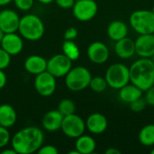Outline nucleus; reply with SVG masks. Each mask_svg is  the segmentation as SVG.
Wrapping results in <instances>:
<instances>
[{
    "mask_svg": "<svg viewBox=\"0 0 154 154\" xmlns=\"http://www.w3.org/2000/svg\"><path fill=\"white\" fill-rule=\"evenodd\" d=\"M43 132L36 126H27L19 130L11 138V147L17 154L37 152L43 144Z\"/></svg>",
    "mask_w": 154,
    "mask_h": 154,
    "instance_id": "obj_1",
    "label": "nucleus"
},
{
    "mask_svg": "<svg viewBox=\"0 0 154 154\" xmlns=\"http://www.w3.org/2000/svg\"><path fill=\"white\" fill-rule=\"evenodd\" d=\"M130 82L145 92L154 85V61L151 58H140L129 68Z\"/></svg>",
    "mask_w": 154,
    "mask_h": 154,
    "instance_id": "obj_2",
    "label": "nucleus"
},
{
    "mask_svg": "<svg viewBox=\"0 0 154 154\" xmlns=\"http://www.w3.org/2000/svg\"><path fill=\"white\" fill-rule=\"evenodd\" d=\"M18 32L23 39L30 42H35L42 38L45 27L42 20L38 15L28 14L21 17Z\"/></svg>",
    "mask_w": 154,
    "mask_h": 154,
    "instance_id": "obj_3",
    "label": "nucleus"
},
{
    "mask_svg": "<svg viewBox=\"0 0 154 154\" xmlns=\"http://www.w3.org/2000/svg\"><path fill=\"white\" fill-rule=\"evenodd\" d=\"M92 75L91 72L83 66L72 67L65 76L66 87L73 92H79L89 86Z\"/></svg>",
    "mask_w": 154,
    "mask_h": 154,
    "instance_id": "obj_4",
    "label": "nucleus"
},
{
    "mask_svg": "<svg viewBox=\"0 0 154 154\" xmlns=\"http://www.w3.org/2000/svg\"><path fill=\"white\" fill-rule=\"evenodd\" d=\"M129 23L138 34L154 33V14L152 10L134 11L129 17Z\"/></svg>",
    "mask_w": 154,
    "mask_h": 154,
    "instance_id": "obj_5",
    "label": "nucleus"
},
{
    "mask_svg": "<svg viewBox=\"0 0 154 154\" xmlns=\"http://www.w3.org/2000/svg\"><path fill=\"white\" fill-rule=\"evenodd\" d=\"M105 79L108 87L114 89H120L130 83L129 68L123 63H114L107 68Z\"/></svg>",
    "mask_w": 154,
    "mask_h": 154,
    "instance_id": "obj_6",
    "label": "nucleus"
},
{
    "mask_svg": "<svg viewBox=\"0 0 154 154\" xmlns=\"http://www.w3.org/2000/svg\"><path fill=\"white\" fill-rule=\"evenodd\" d=\"M98 11L95 0H76L72 6V14L79 22H88L95 18Z\"/></svg>",
    "mask_w": 154,
    "mask_h": 154,
    "instance_id": "obj_7",
    "label": "nucleus"
},
{
    "mask_svg": "<svg viewBox=\"0 0 154 154\" xmlns=\"http://www.w3.org/2000/svg\"><path fill=\"white\" fill-rule=\"evenodd\" d=\"M60 130L67 137L76 139L85 133L86 123L82 117L72 114L63 117Z\"/></svg>",
    "mask_w": 154,
    "mask_h": 154,
    "instance_id": "obj_8",
    "label": "nucleus"
},
{
    "mask_svg": "<svg viewBox=\"0 0 154 154\" xmlns=\"http://www.w3.org/2000/svg\"><path fill=\"white\" fill-rule=\"evenodd\" d=\"M71 68L72 61L63 53L56 54L47 60L46 70L53 75L56 79L65 77Z\"/></svg>",
    "mask_w": 154,
    "mask_h": 154,
    "instance_id": "obj_9",
    "label": "nucleus"
},
{
    "mask_svg": "<svg viewBox=\"0 0 154 154\" xmlns=\"http://www.w3.org/2000/svg\"><path fill=\"white\" fill-rule=\"evenodd\" d=\"M56 78L47 70L35 76L34 88L42 97H51L56 90Z\"/></svg>",
    "mask_w": 154,
    "mask_h": 154,
    "instance_id": "obj_10",
    "label": "nucleus"
},
{
    "mask_svg": "<svg viewBox=\"0 0 154 154\" xmlns=\"http://www.w3.org/2000/svg\"><path fill=\"white\" fill-rule=\"evenodd\" d=\"M88 60L95 64H104L109 59V49L102 42H94L87 50Z\"/></svg>",
    "mask_w": 154,
    "mask_h": 154,
    "instance_id": "obj_11",
    "label": "nucleus"
},
{
    "mask_svg": "<svg viewBox=\"0 0 154 154\" xmlns=\"http://www.w3.org/2000/svg\"><path fill=\"white\" fill-rule=\"evenodd\" d=\"M135 54L140 58H152L154 56V33L139 34L134 41Z\"/></svg>",
    "mask_w": 154,
    "mask_h": 154,
    "instance_id": "obj_12",
    "label": "nucleus"
},
{
    "mask_svg": "<svg viewBox=\"0 0 154 154\" xmlns=\"http://www.w3.org/2000/svg\"><path fill=\"white\" fill-rule=\"evenodd\" d=\"M21 17L12 9H4L0 11V29L5 33L15 32L18 31V26Z\"/></svg>",
    "mask_w": 154,
    "mask_h": 154,
    "instance_id": "obj_13",
    "label": "nucleus"
},
{
    "mask_svg": "<svg viewBox=\"0 0 154 154\" xmlns=\"http://www.w3.org/2000/svg\"><path fill=\"white\" fill-rule=\"evenodd\" d=\"M1 48L11 56L18 55L23 49V41L20 34L15 32L5 33L1 42Z\"/></svg>",
    "mask_w": 154,
    "mask_h": 154,
    "instance_id": "obj_14",
    "label": "nucleus"
},
{
    "mask_svg": "<svg viewBox=\"0 0 154 154\" xmlns=\"http://www.w3.org/2000/svg\"><path fill=\"white\" fill-rule=\"evenodd\" d=\"M86 129L88 130L93 134H102L106 132L108 126V121L106 117L100 113H93L91 114L87 120Z\"/></svg>",
    "mask_w": 154,
    "mask_h": 154,
    "instance_id": "obj_15",
    "label": "nucleus"
},
{
    "mask_svg": "<svg viewBox=\"0 0 154 154\" xmlns=\"http://www.w3.org/2000/svg\"><path fill=\"white\" fill-rule=\"evenodd\" d=\"M115 51L117 57L123 60L132 58L135 54V44L134 41L129 37H125L115 44Z\"/></svg>",
    "mask_w": 154,
    "mask_h": 154,
    "instance_id": "obj_16",
    "label": "nucleus"
},
{
    "mask_svg": "<svg viewBox=\"0 0 154 154\" xmlns=\"http://www.w3.org/2000/svg\"><path fill=\"white\" fill-rule=\"evenodd\" d=\"M63 117L58 109L48 111L42 119V125L48 132H56L60 129Z\"/></svg>",
    "mask_w": 154,
    "mask_h": 154,
    "instance_id": "obj_17",
    "label": "nucleus"
},
{
    "mask_svg": "<svg viewBox=\"0 0 154 154\" xmlns=\"http://www.w3.org/2000/svg\"><path fill=\"white\" fill-rule=\"evenodd\" d=\"M23 67L28 73L36 76L46 70L47 60L40 55H31L24 60Z\"/></svg>",
    "mask_w": 154,
    "mask_h": 154,
    "instance_id": "obj_18",
    "label": "nucleus"
},
{
    "mask_svg": "<svg viewBox=\"0 0 154 154\" xmlns=\"http://www.w3.org/2000/svg\"><path fill=\"white\" fill-rule=\"evenodd\" d=\"M118 90H119L118 92L119 99L125 104H130L133 101L142 97L143 93V91L141 88H139L138 87H136L131 82L126 84L125 86H124Z\"/></svg>",
    "mask_w": 154,
    "mask_h": 154,
    "instance_id": "obj_19",
    "label": "nucleus"
},
{
    "mask_svg": "<svg viewBox=\"0 0 154 154\" xmlns=\"http://www.w3.org/2000/svg\"><path fill=\"white\" fill-rule=\"evenodd\" d=\"M106 32L109 39L117 42L128 35V26L121 20H115L108 24Z\"/></svg>",
    "mask_w": 154,
    "mask_h": 154,
    "instance_id": "obj_20",
    "label": "nucleus"
},
{
    "mask_svg": "<svg viewBox=\"0 0 154 154\" xmlns=\"http://www.w3.org/2000/svg\"><path fill=\"white\" fill-rule=\"evenodd\" d=\"M17 120L15 109L9 104L0 105V125L10 128L14 125Z\"/></svg>",
    "mask_w": 154,
    "mask_h": 154,
    "instance_id": "obj_21",
    "label": "nucleus"
},
{
    "mask_svg": "<svg viewBox=\"0 0 154 154\" xmlns=\"http://www.w3.org/2000/svg\"><path fill=\"white\" fill-rule=\"evenodd\" d=\"M97 143L95 139L90 135L82 134L79 137L76 138L75 149L79 154H91L96 150Z\"/></svg>",
    "mask_w": 154,
    "mask_h": 154,
    "instance_id": "obj_22",
    "label": "nucleus"
},
{
    "mask_svg": "<svg viewBox=\"0 0 154 154\" xmlns=\"http://www.w3.org/2000/svg\"><path fill=\"white\" fill-rule=\"evenodd\" d=\"M138 140L143 146H154V125L149 124L144 125L139 132Z\"/></svg>",
    "mask_w": 154,
    "mask_h": 154,
    "instance_id": "obj_23",
    "label": "nucleus"
},
{
    "mask_svg": "<svg viewBox=\"0 0 154 154\" xmlns=\"http://www.w3.org/2000/svg\"><path fill=\"white\" fill-rule=\"evenodd\" d=\"M61 48H62V53L66 57H68L71 61H75L79 60L80 56V50L74 41L64 40Z\"/></svg>",
    "mask_w": 154,
    "mask_h": 154,
    "instance_id": "obj_24",
    "label": "nucleus"
},
{
    "mask_svg": "<svg viewBox=\"0 0 154 154\" xmlns=\"http://www.w3.org/2000/svg\"><path fill=\"white\" fill-rule=\"evenodd\" d=\"M88 87L90 88V89L92 91H94L96 93H102L107 88L108 85H107V82L105 78L97 76V77L91 78Z\"/></svg>",
    "mask_w": 154,
    "mask_h": 154,
    "instance_id": "obj_25",
    "label": "nucleus"
},
{
    "mask_svg": "<svg viewBox=\"0 0 154 154\" xmlns=\"http://www.w3.org/2000/svg\"><path fill=\"white\" fill-rule=\"evenodd\" d=\"M58 110L63 116H67L75 114V112H76V105L72 100L65 98V99H62L59 103Z\"/></svg>",
    "mask_w": 154,
    "mask_h": 154,
    "instance_id": "obj_26",
    "label": "nucleus"
},
{
    "mask_svg": "<svg viewBox=\"0 0 154 154\" xmlns=\"http://www.w3.org/2000/svg\"><path fill=\"white\" fill-rule=\"evenodd\" d=\"M147 106V103H146V100L144 97H140L134 101H133L132 103L129 104V106H130V109L134 112V113H141L143 112L145 107Z\"/></svg>",
    "mask_w": 154,
    "mask_h": 154,
    "instance_id": "obj_27",
    "label": "nucleus"
},
{
    "mask_svg": "<svg viewBox=\"0 0 154 154\" xmlns=\"http://www.w3.org/2000/svg\"><path fill=\"white\" fill-rule=\"evenodd\" d=\"M10 142H11V136L8 128L0 125V149L5 148Z\"/></svg>",
    "mask_w": 154,
    "mask_h": 154,
    "instance_id": "obj_28",
    "label": "nucleus"
},
{
    "mask_svg": "<svg viewBox=\"0 0 154 154\" xmlns=\"http://www.w3.org/2000/svg\"><path fill=\"white\" fill-rule=\"evenodd\" d=\"M11 55L4 49L0 48V69L5 70L11 63Z\"/></svg>",
    "mask_w": 154,
    "mask_h": 154,
    "instance_id": "obj_29",
    "label": "nucleus"
},
{
    "mask_svg": "<svg viewBox=\"0 0 154 154\" xmlns=\"http://www.w3.org/2000/svg\"><path fill=\"white\" fill-rule=\"evenodd\" d=\"M16 8L21 11H28L30 10L34 3V0H13Z\"/></svg>",
    "mask_w": 154,
    "mask_h": 154,
    "instance_id": "obj_30",
    "label": "nucleus"
},
{
    "mask_svg": "<svg viewBox=\"0 0 154 154\" xmlns=\"http://www.w3.org/2000/svg\"><path fill=\"white\" fill-rule=\"evenodd\" d=\"M37 152L39 154H58L59 153V151L53 145H51V144L43 145L42 144L39 148V150L37 151Z\"/></svg>",
    "mask_w": 154,
    "mask_h": 154,
    "instance_id": "obj_31",
    "label": "nucleus"
},
{
    "mask_svg": "<svg viewBox=\"0 0 154 154\" xmlns=\"http://www.w3.org/2000/svg\"><path fill=\"white\" fill-rule=\"evenodd\" d=\"M79 32L75 27H69L64 32V40L68 41H74L78 37Z\"/></svg>",
    "mask_w": 154,
    "mask_h": 154,
    "instance_id": "obj_32",
    "label": "nucleus"
},
{
    "mask_svg": "<svg viewBox=\"0 0 154 154\" xmlns=\"http://www.w3.org/2000/svg\"><path fill=\"white\" fill-rule=\"evenodd\" d=\"M147 105L154 106V85L152 86L150 88H148L145 91V97H144Z\"/></svg>",
    "mask_w": 154,
    "mask_h": 154,
    "instance_id": "obj_33",
    "label": "nucleus"
},
{
    "mask_svg": "<svg viewBox=\"0 0 154 154\" xmlns=\"http://www.w3.org/2000/svg\"><path fill=\"white\" fill-rule=\"evenodd\" d=\"M76 0H54L57 5L63 9H69L72 8Z\"/></svg>",
    "mask_w": 154,
    "mask_h": 154,
    "instance_id": "obj_34",
    "label": "nucleus"
},
{
    "mask_svg": "<svg viewBox=\"0 0 154 154\" xmlns=\"http://www.w3.org/2000/svg\"><path fill=\"white\" fill-rule=\"evenodd\" d=\"M6 83H7L6 75H5V73L4 72V70L0 69V90L5 87Z\"/></svg>",
    "mask_w": 154,
    "mask_h": 154,
    "instance_id": "obj_35",
    "label": "nucleus"
},
{
    "mask_svg": "<svg viewBox=\"0 0 154 154\" xmlns=\"http://www.w3.org/2000/svg\"><path fill=\"white\" fill-rule=\"evenodd\" d=\"M106 154H121V151H119L118 149L115 148V147H110L108 149L106 150L105 152Z\"/></svg>",
    "mask_w": 154,
    "mask_h": 154,
    "instance_id": "obj_36",
    "label": "nucleus"
},
{
    "mask_svg": "<svg viewBox=\"0 0 154 154\" xmlns=\"http://www.w3.org/2000/svg\"><path fill=\"white\" fill-rule=\"evenodd\" d=\"M1 153L2 154H17L16 153V152L11 147L10 149H5V150H4V151H2L1 152Z\"/></svg>",
    "mask_w": 154,
    "mask_h": 154,
    "instance_id": "obj_37",
    "label": "nucleus"
},
{
    "mask_svg": "<svg viewBox=\"0 0 154 154\" xmlns=\"http://www.w3.org/2000/svg\"><path fill=\"white\" fill-rule=\"evenodd\" d=\"M13 2V0H0V6H5Z\"/></svg>",
    "mask_w": 154,
    "mask_h": 154,
    "instance_id": "obj_38",
    "label": "nucleus"
},
{
    "mask_svg": "<svg viewBox=\"0 0 154 154\" xmlns=\"http://www.w3.org/2000/svg\"><path fill=\"white\" fill-rule=\"evenodd\" d=\"M38 2H40L41 4H43V5H49L51 3H52L54 0H37Z\"/></svg>",
    "mask_w": 154,
    "mask_h": 154,
    "instance_id": "obj_39",
    "label": "nucleus"
},
{
    "mask_svg": "<svg viewBox=\"0 0 154 154\" xmlns=\"http://www.w3.org/2000/svg\"><path fill=\"white\" fill-rule=\"evenodd\" d=\"M4 35H5V32L0 29V42H1V41H2V39H3Z\"/></svg>",
    "mask_w": 154,
    "mask_h": 154,
    "instance_id": "obj_40",
    "label": "nucleus"
},
{
    "mask_svg": "<svg viewBox=\"0 0 154 154\" xmlns=\"http://www.w3.org/2000/svg\"><path fill=\"white\" fill-rule=\"evenodd\" d=\"M69 154H79V152H78L76 149H75L74 151H70V152H69Z\"/></svg>",
    "mask_w": 154,
    "mask_h": 154,
    "instance_id": "obj_41",
    "label": "nucleus"
},
{
    "mask_svg": "<svg viewBox=\"0 0 154 154\" xmlns=\"http://www.w3.org/2000/svg\"><path fill=\"white\" fill-rule=\"evenodd\" d=\"M151 153L154 154V148H153V149H152V151H151Z\"/></svg>",
    "mask_w": 154,
    "mask_h": 154,
    "instance_id": "obj_42",
    "label": "nucleus"
},
{
    "mask_svg": "<svg viewBox=\"0 0 154 154\" xmlns=\"http://www.w3.org/2000/svg\"><path fill=\"white\" fill-rule=\"evenodd\" d=\"M152 13L154 14V5H153V6H152Z\"/></svg>",
    "mask_w": 154,
    "mask_h": 154,
    "instance_id": "obj_43",
    "label": "nucleus"
}]
</instances>
